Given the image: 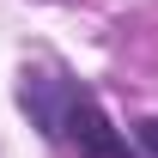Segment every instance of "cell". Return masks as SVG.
<instances>
[{"label": "cell", "instance_id": "cell-1", "mask_svg": "<svg viewBox=\"0 0 158 158\" xmlns=\"http://www.w3.org/2000/svg\"><path fill=\"white\" fill-rule=\"evenodd\" d=\"M61 134L79 146V158H134V152H128V140L116 134V122L103 116V110H98V98H85V91L67 103V116H61Z\"/></svg>", "mask_w": 158, "mask_h": 158}, {"label": "cell", "instance_id": "cell-2", "mask_svg": "<svg viewBox=\"0 0 158 158\" xmlns=\"http://www.w3.org/2000/svg\"><path fill=\"white\" fill-rule=\"evenodd\" d=\"M134 134H140V146H146V152L158 158V116H146V122H140V128H134Z\"/></svg>", "mask_w": 158, "mask_h": 158}]
</instances>
